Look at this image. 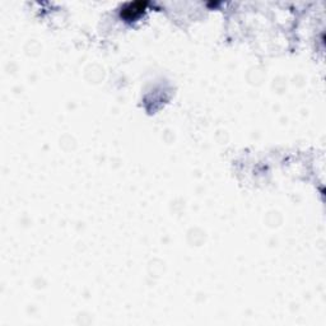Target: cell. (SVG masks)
<instances>
[{
	"label": "cell",
	"instance_id": "cell-1",
	"mask_svg": "<svg viewBox=\"0 0 326 326\" xmlns=\"http://www.w3.org/2000/svg\"><path fill=\"white\" fill-rule=\"evenodd\" d=\"M145 5L147 4L143 3V1H136V3H129L125 8H123V12H121V15L124 18H127L129 21L136 18L138 15L141 14V12L144 10Z\"/></svg>",
	"mask_w": 326,
	"mask_h": 326
}]
</instances>
